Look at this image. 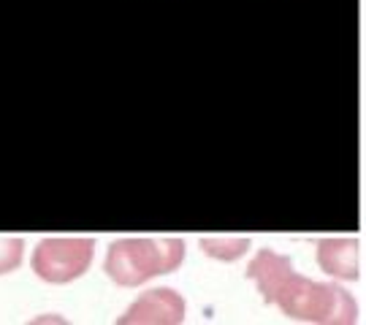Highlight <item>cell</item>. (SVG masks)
Instances as JSON below:
<instances>
[{"instance_id":"1","label":"cell","mask_w":366,"mask_h":325,"mask_svg":"<svg viewBox=\"0 0 366 325\" xmlns=\"http://www.w3.org/2000/svg\"><path fill=\"white\" fill-rule=\"evenodd\" d=\"M247 276L258 285L266 304H274L282 312L301 323H355L358 306L337 285H323L293 271L290 258L272 249H261L247 266Z\"/></svg>"},{"instance_id":"2","label":"cell","mask_w":366,"mask_h":325,"mask_svg":"<svg viewBox=\"0 0 366 325\" xmlns=\"http://www.w3.org/2000/svg\"><path fill=\"white\" fill-rule=\"evenodd\" d=\"M182 260V239H119L106 252L104 271L119 287H136L152 276L174 271Z\"/></svg>"},{"instance_id":"3","label":"cell","mask_w":366,"mask_h":325,"mask_svg":"<svg viewBox=\"0 0 366 325\" xmlns=\"http://www.w3.org/2000/svg\"><path fill=\"white\" fill-rule=\"evenodd\" d=\"M95 255L92 239H44L33 249L30 266L49 285H68L90 269Z\"/></svg>"},{"instance_id":"4","label":"cell","mask_w":366,"mask_h":325,"mask_svg":"<svg viewBox=\"0 0 366 325\" xmlns=\"http://www.w3.org/2000/svg\"><path fill=\"white\" fill-rule=\"evenodd\" d=\"M184 320V299L169 287L147 290L128 312L119 317V325L147 323V325H177Z\"/></svg>"},{"instance_id":"5","label":"cell","mask_w":366,"mask_h":325,"mask_svg":"<svg viewBox=\"0 0 366 325\" xmlns=\"http://www.w3.org/2000/svg\"><path fill=\"white\" fill-rule=\"evenodd\" d=\"M317 266L337 279H358L361 244L350 239H323L317 241Z\"/></svg>"},{"instance_id":"6","label":"cell","mask_w":366,"mask_h":325,"mask_svg":"<svg viewBox=\"0 0 366 325\" xmlns=\"http://www.w3.org/2000/svg\"><path fill=\"white\" fill-rule=\"evenodd\" d=\"M204 252L220 260H236L249 249V239H204Z\"/></svg>"},{"instance_id":"7","label":"cell","mask_w":366,"mask_h":325,"mask_svg":"<svg viewBox=\"0 0 366 325\" xmlns=\"http://www.w3.org/2000/svg\"><path fill=\"white\" fill-rule=\"evenodd\" d=\"M22 255H25V244H22V239L3 236V239H0V276H3V274H11L14 269H19Z\"/></svg>"}]
</instances>
